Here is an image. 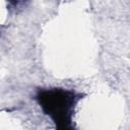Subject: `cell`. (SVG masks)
<instances>
[{
	"instance_id": "obj_2",
	"label": "cell",
	"mask_w": 130,
	"mask_h": 130,
	"mask_svg": "<svg viewBox=\"0 0 130 130\" xmlns=\"http://www.w3.org/2000/svg\"><path fill=\"white\" fill-rule=\"evenodd\" d=\"M8 2L10 4H12V5H16L18 3V0H8Z\"/></svg>"
},
{
	"instance_id": "obj_1",
	"label": "cell",
	"mask_w": 130,
	"mask_h": 130,
	"mask_svg": "<svg viewBox=\"0 0 130 130\" xmlns=\"http://www.w3.org/2000/svg\"><path fill=\"white\" fill-rule=\"evenodd\" d=\"M81 94L64 88H50L40 90L36 100L44 114L49 116L55 126L61 130L73 129V113Z\"/></svg>"
}]
</instances>
